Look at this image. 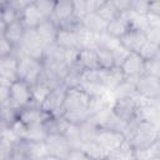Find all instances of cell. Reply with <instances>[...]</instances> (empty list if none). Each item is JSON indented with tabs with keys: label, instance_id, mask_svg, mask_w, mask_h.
Wrapping results in <instances>:
<instances>
[{
	"label": "cell",
	"instance_id": "cell-1",
	"mask_svg": "<svg viewBox=\"0 0 160 160\" xmlns=\"http://www.w3.org/2000/svg\"><path fill=\"white\" fill-rule=\"evenodd\" d=\"M159 129L150 121L136 120L130 122L125 136L134 150L148 149L158 139Z\"/></svg>",
	"mask_w": 160,
	"mask_h": 160
},
{
	"label": "cell",
	"instance_id": "cell-2",
	"mask_svg": "<svg viewBox=\"0 0 160 160\" xmlns=\"http://www.w3.org/2000/svg\"><path fill=\"white\" fill-rule=\"evenodd\" d=\"M44 72V64L40 60L32 59L26 55L19 56L18 62V80L28 82L30 86L38 84Z\"/></svg>",
	"mask_w": 160,
	"mask_h": 160
},
{
	"label": "cell",
	"instance_id": "cell-3",
	"mask_svg": "<svg viewBox=\"0 0 160 160\" xmlns=\"http://www.w3.org/2000/svg\"><path fill=\"white\" fill-rule=\"evenodd\" d=\"M45 44L39 38L35 29H26L22 36V40L18 48V56L26 55L32 59L42 61L45 54Z\"/></svg>",
	"mask_w": 160,
	"mask_h": 160
},
{
	"label": "cell",
	"instance_id": "cell-4",
	"mask_svg": "<svg viewBox=\"0 0 160 160\" xmlns=\"http://www.w3.org/2000/svg\"><path fill=\"white\" fill-rule=\"evenodd\" d=\"M145 99H142L140 95H136L134 98H126V99H119L115 100L111 109L112 111L126 124L134 122L138 120V114L141 104Z\"/></svg>",
	"mask_w": 160,
	"mask_h": 160
},
{
	"label": "cell",
	"instance_id": "cell-5",
	"mask_svg": "<svg viewBox=\"0 0 160 160\" xmlns=\"http://www.w3.org/2000/svg\"><path fill=\"white\" fill-rule=\"evenodd\" d=\"M91 96L84 91L81 88H71L66 90L65 101H64V114H72V112H89ZM90 115V114H89Z\"/></svg>",
	"mask_w": 160,
	"mask_h": 160
},
{
	"label": "cell",
	"instance_id": "cell-6",
	"mask_svg": "<svg viewBox=\"0 0 160 160\" xmlns=\"http://www.w3.org/2000/svg\"><path fill=\"white\" fill-rule=\"evenodd\" d=\"M9 102L18 110H21L24 108H28L32 104V91L31 86L22 81V80H16L15 82L11 84L10 88V100Z\"/></svg>",
	"mask_w": 160,
	"mask_h": 160
},
{
	"label": "cell",
	"instance_id": "cell-7",
	"mask_svg": "<svg viewBox=\"0 0 160 160\" xmlns=\"http://www.w3.org/2000/svg\"><path fill=\"white\" fill-rule=\"evenodd\" d=\"M44 144L46 148L48 155L56 156L59 159L65 160L71 152V146L66 139V136L61 132H50L44 139Z\"/></svg>",
	"mask_w": 160,
	"mask_h": 160
},
{
	"label": "cell",
	"instance_id": "cell-8",
	"mask_svg": "<svg viewBox=\"0 0 160 160\" xmlns=\"http://www.w3.org/2000/svg\"><path fill=\"white\" fill-rule=\"evenodd\" d=\"M51 19L59 28H75L80 22L74 18V5L70 0L55 1V8Z\"/></svg>",
	"mask_w": 160,
	"mask_h": 160
},
{
	"label": "cell",
	"instance_id": "cell-9",
	"mask_svg": "<svg viewBox=\"0 0 160 160\" xmlns=\"http://www.w3.org/2000/svg\"><path fill=\"white\" fill-rule=\"evenodd\" d=\"M98 126L99 129H110V130H116V131H121V132H126L129 124H126L125 121H122L114 111L111 108H106L104 110H101L100 112H98L96 115L90 118Z\"/></svg>",
	"mask_w": 160,
	"mask_h": 160
},
{
	"label": "cell",
	"instance_id": "cell-10",
	"mask_svg": "<svg viewBox=\"0 0 160 160\" xmlns=\"http://www.w3.org/2000/svg\"><path fill=\"white\" fill-rule=\"evenodd\" d=\"M136 91L145 100L160 99V78L145 72L136 79Z\"/></svg>",
	"mask_w": 160,
	"mask_h": 160
},
{
	"label": "cell",
	"instance_id": "cell-11",
	"mask_svg": "<svg viewBox=\"0 0 160 160\" xmlns=\"http://www.w3.org/2000/svg\"><path fill=\"white\" fill-rule=\"evenodd\" d=\"M66 90L68 89L65 86H59L56 89H52L44 100L41 109L48 114H50L51 116H62Z\"/></svg>",
	"mask_w": 160,
	"mask_h": 160
},
{
	"label": "cell",
	"instance_id": "cell-12",
	"mask_svg": "<svg viewBox=\"0 0 160 160\" xmlns=\"http://www.w3.org/2000/svg\"><path fill=\"white\" fill-rule=\"evenodd\" d=\"M51 118L50 114L44 111L41 106L36 105H30L28 108H24L19 111V118L18 120L22 122L25 126H42L46 124V121Z\"/></svg>",
	"mask_w": 160,
	"mask_h": 160
},
{
	"label": "cell",
	"instance_id": "cell-13",
	"mask_svg": "<svg viewBox=\"0 0 160 160\" xmlns=\"http://www.w3.org/2000/svg\"><path fill=\"white\" fill-rule=\"evenodd\" d=\"M96 141L100 142L110 154L115 152L118 149H120L126 141V136L121 131L110 130V129H99Z\"/></svg>",
	"mask_w": 160,
	"mask_h": 160
},
{
	"label": "cell",
	"instance_id": "cell-14",
	"mask_svg": "<svg viewBox=\"0 0 160 160\" xmlns=\"http://www.w3.org/2000/svg\"><path fill=\"white\" fill-rule=\"evenodd\" d=\"M120 69L122 70L126 79L136 80L146 72V61L138 52H130Z\"/></svg>",
	"mask_w": 160,
	"mask_h": 160
},
{
	"label": "cell",
	"instance_id": "cell-15",
	"mask_svg": "<svg viewBox=\"0 0 160 160\" xmlns=\"http://www.w3.org/2000/svg\"><path fill=\"white\" fill-rule=\"evenodd\" d=\"M125 80V75L120 68L99 69V84L106 90H114Z\"/></svg>",
	"mask_w": 160,
	"mask_h": 160
},
{
	"label": "cell",
	"instance_id": "cell-16",
	"mask_svg": "<svg viewBox=\"0 0 160 160\" xmlns=\"http://www.w3.org/2000/svg\"><path fill=\"white\" fill-rule=\"evenodd\" d=\"M18 62L16 55L0 58V82L12 84L18 80Z\"/></svg>",
	"mask_w": 160,
	"mask_h": 160
},
{
	"label": "cell",
	"instance_id": "cell-17",
	"mask_svg": "<svg viewBox=\"0 0 160 160\" xmlns=\"http://www.w3.org/2000/svg\"><path fill=\"white\" fill-rule=\"evenodd\" d=\"M16 149L30 160H40V159H42L44 156L48 155L44 141L21 140L16 145Z\"/></svg>",
	"mask_w": 160,
	"mask_h": 160
},
{
	"label": "cell",
	"instance_id": "cell-18",
	"mask_svg": "<svg viewBox=\"0 0 160 160\" xmlns=\"http://www.w3.org/2000/svg\"><path fill=\"white\" fill-rule=\"evenodd\" d=\"M46 18L42 15V12L39 10V8L35 4V0H32L26 8L25 10L21 12L20 15V20L22 22V25L26 29H36Z\"/></svg>",
	"mask_w": 160,
	"mask_h": 160
},
{
	"label": "cell",
	"instance_id": "cell-19",
	"mask_svg": "<svg viewBox=\"0 0 160 160\" xmlns=\"http://www.w3.org/2000/svg\"><path fill=\"white\" fill-rule=\"evenodd\" d=\"M76 26L75 28H59V32H58L55 44L66 51L80 50L79 42H78V36H76V30H75Z\"/></svg>",
	"mask_w": 160,
	"mask_h": 160
},
{
	"label": "cell",
	"instance_id": "cell-20",
	"mask_svg": "<svg viewBox=\"0 0 160 160\" xmlns=\"http://www.w3.org/2000/svg\"><path fill=\"white\" fill-rule=\"evenodd\" d=\"M75 65L79 69H81L82 71L100 69L96 50L95 49H80L78 51V55H76Z\"/></svg>",
	"mask_w": 160,
	"mask_h": 160
},
{
	"label": "cell",
	"instance_id": "cell-21",
	"mask_svg": "<svg viewBox=\"0 0 160 160\" xmlns=\"http://www.w3.org/2000/svg\"><path fill=\"white\" fill-rule=\"evenodd\" d=\"M35 30L41 41L45 44V46L55 44L59 32V26L52 19H45Z\"/></svg>",
	"mask_w": 160,
	"mask_h": 160
},
{
	"label": "cell",
	"instance_id": "cell-22",
	"mask_svg": "<svg viewBox=\"0 0 160 160\" xmlns=\"http://www.w3.org/2000/svg\"><path fill=\"white\" fill-rule=\"evenodd\" d=\"M120 41H121V45L125 46L130 52H139L142 45L148 41V39L144 31L131 29L126 35H124L120 39Z\"/></svg>",
	"mask_w": 160,
	"mask_h": 160
},
{
	"label": "cell",
	"instance_id": "cell-23",
	"mask_svg": "<svg viewBox=\"0 0 160 160\" xmlns=\"http://www.w3.org/2000/svg\"><path fill=\"white\" fill-rule=\"evenodd\" d=\"M85 29H88L89 31L100 35L106 32V28H108V22L98 14V12H89L80 22Z\"/></svg>",
	"mask_w": 160,
	"mask_h": 160
},
{
	"label": "cell",
	"instance_id": "cell-24",
	"mask_svg": "<svg viewBox=\"0 0 160 160\" xmlns=\"http://www.w3.org/2000/svg\"><path fill=\"white\" fill-rule=\"evenodd\" d=\"M81 150L86 154L90 160H110V152L96 140L84 142Z\"/></svg>",
	"mask_w": 160,
	"mask_h": 160
},
{
	"label": "cell",
	"instance_id": "cell-25",
	"mask_svg": "<svg viewBox=\"0 0 160 160\" xmlns=\"http://www.w3.org/2000/svg\"><path fill=\"white\" fill-rule=\"evenodd\" d=\"M130 30H131V26H130V22L126 15H120L119 18L108 22V28H106V32L118 39H121Z\"/></svg>",
	"mask_w": 160,
	"mask_h": 160
},
{
	"label": "cell",
	"instance_id": "cell-26",
	"mask_svg": "<svg viewBox=\"0 0 160 160\" xmlns=\"http://www.w3.org/2000/svg\"><path fill=\"white\" fill-rule=\"evenodd\" d=\"M76 36L79 42V49H96L99 42V35L89 31L81 24L76 26Z\"/></svg>",
	"mask_w": 160,
	"mask_h": 160
},
{
	"label": "cell",
	"instance_id": "cell-27",
	"mask_svg": "<svg viewBox=\"0 0 160 160\" xmlns=\"http://www.w3.org/2000/svg\"><path fill=\"white\" fill-rule=\"evenodd\" d=\"M25 30H26V28L22 25L21 20L19 19L15 22L8 25L6 26V30L4 31V34L0 35V38H5L12 45H15L16 48H19V45H20V42L22 40V36L25 34Z\"/></svg>",
	"mask_w": 160,
	"mask_h": 160
},
{
	"label": "cell",
	"instance_id": "cell-28",
	"mask_svg": "<svg viewBox=\"0 0 160 160\" xmlns=\"http://www.w3.org/2000/svg\"><path fill=\"white\" fill-rule=\"evenodd\" d=\"M112 96L115 100L119 99H126V98H134L138 95L136 91V80H131V79H126L118 85L114 90H111Z\"/></svg>",
	"mask_w": 160,
	"mask_h": 160
},
{
	"label": "cell",
	"instance_id": "cell-29",
	"mask_svg": "<svg viewBox=\"0 0 160 160\" xmlns=\"http://www.w3.org/2000/svg\"><path fill=\"white\" fill-rule=\"evenodd\" d=\"M20 19V14L10 5L9 0L0 1V24L10 25Z\"/></svg>",
	"mask_w": 160,
	"mask_h": 160
},
{
	"label": "cell",
	"instance_id": "cell-30",
	"mask_svg": "<svg viewBox=\"0 0 160 160\" xmlns=\"http://www.w3.org/2000/svg\"><path fill=\"white\" fill-rule=\"evenodd\" d=\"M0 111H1V126H11L19 118V111L15 109L10 102L0 104Z\"/></svg>",
	"mask_w": 160,
	"mask_h": 160
},
{
	"label": "cell",
	"instance_id": "cell-31",
	"mask_svg": "<svg viewBox=\"0 0 160 160\" xmlns=\"http://www.w3.org/2000/svg\"><path fill=\"white\" fill-rule=\"evenodd\" d=\"M79 129H80V136H81L82 142H89V141L96 140V136L99 132V126L91 119L80 124Z\"/></svg>",
	"mask_w": 160,
	"mask_h": 160
},
{
	"label": "cell",
	"instance_id": "cell-32",
	"mask_svg": "<svg viewBox=\"0 0 160 160\" xmlns=\"http://www.w3.org/2000/svg\"><path fill=\"white\" fill-rule=\"evenodd\" d=\"M106 22L112 21L114 19L119 18L121 14L119 12V10L116 9V6L114 5L112 0H104L101 6L99 8V10L96 11Z\"/></svg>",
	"mask_w": 160,
	"mask_h": 160
},
{
	"label": "cell",
	"instance_id": "cell-33",
	"mask_svg": "<svg viewBox=\"0 0 160 160\" xmlns=\"http://www.w3.org/2000/svg\"><path fill=\"white\" fill-rule=\"evenodd\" d=\"M125 15H126L132 30H139V31H144V32L148 30V28H149L148 15L138 14V12H134V11H129Z\"/></svg>",
	"mask_w": 160,
	"mask_h": 160
},
{
	"label": "cell",
	"instance_id": "cell-34",
	"mask_svg": "<svg viewBox=\"0 0 160 160\" xmlns=\"http://www.w3.org/2000/svg\"><path fill=\"white\" fill-rule=\"evenodd\" d=\"M52 89L50 86H48L45 82L39 81L38 84H35L34 86H31V91H32V104L36 106H41L44 100L46 99V96L50 94Z\"/></svg>",
	"mask_w": 160,
	"mask_h": 160
},
{
	"label": "cell",
	"instance_id": "cell-35",
	"mask_svg": "<svg viewBox=\"0 0 160 160\" xmlns=\"http://www.w3.org/2000/svg\"><path fill=\"white\" fill-rule=\"evenodd\" d=\"M96 54H98V59H99V64L101 69H111L115 68L114 64V55L112 51L101 46H98L96 49Z\"/></svg>",
	"mask_w": 160,
	"mask_h": 160
},
{
	"label": "cell",
	"instance_id": "cell-36",
	"mask_svg": "<svg viewBox=\"0 0 160 160\" xmlns=\"http://www.w3.org/2000/svg\"><path fill=\"white\" fill-rule=\"evenodd\" d=\"M159 51H160V45H159V44H155V42H151V41L148 40V41L142 45V48L140 49V51H139L138 54L148 62V61L154 60V59L158 56Z\"/></svg>",
	"mask_w": 160,
	"mask_h": 160
},
{
	"label": "cell",
	"instance_id": "cell-37",
	"mask_svg": "<svg viewBox=\"0 0 160 160\" xmlns=\"http://www.w3.org/2000/svg\"><path fill=\"white\" fill-rule=\"evenodd\" d=\"M120 45H121L120 39L114 38V36H111V35L108 34V32H104V34H100V35H99L98 46H101V48H105V49H109V50L114 51V50L118 49Z\"/></svg>",
	"mask_w": 160,
	"mask_h": 160
},
{
	"label": "cell",
	"instance_id": "cell-38",
	"mask_svg": "<svg viewBox=\"0 0 160 160\" xmlns=\"http://www.w3.org/2000/svg\"><path fill=\"white\" fill-rule=\"evenodd\" d=\"M74 5V18L81 22V20L89 14L88 6H86V0H75L72 1Z\"/></svg>",
	"mask_w": 160,
	"mask_h": 160
},
{
	"label": "cell",
	"instance_id": "cell-39",
	"mask_svg": "<svg viewBox=\"0 0 160 160\" xmlns=\"http://www.w3.org/2000/svg\"><path fill=\"white\" fill-rule=\"evenodd\" d=\"M11 55L18 56V48L5 38H0V58H6Z\"/></svg>",
	"mask_w": 160,
	"mask_h": 160
},
{
	"label": "cell",
	"instance_id": "cell-40",
	"mask_svg": "<svg viewBox=\"0 0 160 160\" xmlns=\"http://www.w3.org/2000/svg\"><path fill=\"white\" fill-rule=\"evenodd\" d=\"M36 6L39 8V10L42 12V15L46 19H51L52 12H54V8H55V1H50V0H35Z\"/></svg>",
	"mask_w": 160,
	"mask_h": 160
},
{
	"label": "cell",
	"instance_id": "cell-41",
	"mask_svg": "<svg viewBox=\"0 0 160 160\" xmlns=\"http://www.w3.org/2000/svg\"><path fill=\"white\" fill-rule=\"evenodd\" d=\"M112 55H114V64H115V68H121V65L125 62V60H126L128 56L130 55V51H129L125 46L120 45L118 49H115V50L112 51Z\"/></svg>",
	"mask_w": 160,
	"mask_h": 160
},
{
	"label": "cell",
	"instance_id": "cell-42",
	"mask_svg": "<svg viewBox=\"0 0 160 160\" xmlns=\"http://www.w3.org/2000/svg\"><path fill=\"white\" fill-rule=\"evenodd\" d=\"M150 10V1L146 0H131V10L134 12L138 14H142V15H148Z\"/></svg>",
	"mask_w": 160,
	"mask_h": 160
},
{
	"label": "cell",
	"instance_id": "cell-43",
	"mask_svg": "<svg viewBox=\"0 0 160 160\" xmlns=\"http://www.w3.org/2000/svg\"><path fill=\"white\" fill-rule=\"evenodd\" d=\"M112 2L121 15H125L131 10V0H112Z\"/></svg>",
	"mask_w": 160,
	"mask_h": 160
},
{
	"label": "cell",
	"instance_id": "cell-44",
	"mask_svg": "<svg viewBox=\"0 0 160 160\" xmlns=\"http://www.w3.org/2000/svg\"><path fill=\"white\" fill-rule=\"evenodd\" d=\"M10 88H11V84L0 82V104L9 102V100H10Z\"/></svg>",
	"mask_w": 160,
	"mask_h": 160
},
{
	"label": "cell",
	"instance_id": "cell-45",
	"mask_svg": "<svg viewBox=\"0 0 160 160\" xmlns=\"http://www.w3.org/2000/svg\"><path fill=\"white\" fill-rule=\"evenodd\" d=\"M145 35H146V39L151 42H155V44H159L160 45V29H156V28H151L149 26L148 30L145 31Z\"/></svg>",
	"mask_w": 160,
	"mask_h": 160
},
{
	"label": "cell",
	"instance_id": "cell-46",
	"mask_svg": "<svg viewBox=\"0 0 160 160\" xmlns=\"http://www.w3.org/2000/svg\"><path fill=\"white\" fill-rule=\"evenodd\" d=\"M10 1V5L21 15V12L25 10V8L32 1V0H9Z\"/></svg>",
	"mask_w": 160,
	"mask_h": 160
},
{
	"label": "cell",
	"instance_id": "cell-47",
	"mask_svg": "<svg viewBox=\"0 0 160 160\" xmlns=\"http://www.w3.org/2000/svg\"><path fill=\"white\" fill-rule=\"evenodd\" d=\"M134 158H135V160H151L152 159L149 149L134 150Z\"/></svg>",
	"mask_w": 160,
	"mask_h": 160
},
{
	"label": "cell",
	"instance_id": "cell-48",
	"mask_svg": "<svg viewBox=\"0 0 160 160\" xmlns=\"http://www.w3.org/2000/svg\"><path fill=\"white\" fill-rule=\"evenodd\" d=\"M65 160H90V159L86 156V154L81 149H79V150H71V152Z\"/></svg>",
	"mask_w": 160,
	"mask_h": 160
},
{
	"label": "cell",
	"instance_id": "cell-49",
	"mask_svg": "<svg viewBox=\"0 0 160 160\" xmlns=\"http://www.w3.org/2000/svg\"><path fill=\"white\" fill-rule=\"evenodd\" d=\"M148 20H149V26L160 29V14H148Z\"/></svg>",
	"mask_w": 160,
	"mask_h": 160
},
{
	"label": "cell",
	"instance_id": "cell-50",
	"mask_svg": "<svg viewBox=\"0 0 160 160\" xmlns=\"http://www.w3.org/2000/svg\"><path fill=\"white\" fill-rule=\"evenodd\" d=\"M104 0H86V6L89 12H96L101 6Z\"/></svg>",
	"mask_w": 160,
	"mask_h": 160
},
{
	"label": "cell",
	"instance_id": "cell-51",
	"mask_svg": "<svg viewBox=\"0 0 160 160\" xmlns=\"http://www.w3.org/2000/svg\"><path fill=\"white\" fill-rule=\"evenodd\" d=\"M148 149L152 158H160V139H156Z\"/></svg>",
	"mask_w": 160,
	"mask_h": 160
},
{
	"label": "cell",
	"instance_id": "cell-52",
	"mask_svg": "<svg viewBox=\"0 0 160 160\" xmlns=\"http://www.w3.org/2000/svg\"><path fill=\"white\" fill-rule=\"evenodd\" d=\"M151 14H160V0H152L150 1V10Z\"/></svg>",
	"mask_w": 160,
	"mask_h": 160
},
{
	"label": "cell",
	"instance_id": "cell-53",
	"mask_svg": "<svg viewBox=\"0 0 160 160\" xmlns=\"http://www.w3.org/2000/svg\"><path fill=\"white\" fill-rule=\"evenodd\" d=\"M40 160H62V159H59V158H56V156H51V155H46V156H44V158L40 159Z\"/></svg>",
	"mask_w": 160,
	"mask_h": 160
},
{
	"label": "cell",
	"instance_id": "cell-54",
	"mask_svg": "<svg viewBox=\"0 0 160 160\" xmlns=\"http://www.w3.org/2000/svg\"><path fill=\"white\" fill-rule=\"evenodd\" d=\"M151 160H160V158H152Z\"/></svg>",
	"mask_w": 160,
	"mask_h": 160
},
{
	"label": "cell",
	"instance_id": "cell-55",
	"mask_svg": "<svg viewBox=\"0 0 160 160\" xmlns=\"http://www.w3.org/2000/svg\"><path fill=\"white\" fill-rule=\"evenodd\" d=\"M158 139H160V129H159V132H158Z\"/></svg>",
	"mask_w": 160,
	"mask_h": 160
}]
</instances>
